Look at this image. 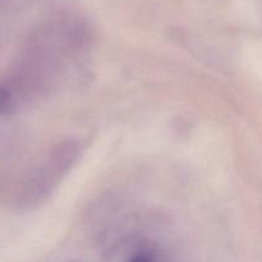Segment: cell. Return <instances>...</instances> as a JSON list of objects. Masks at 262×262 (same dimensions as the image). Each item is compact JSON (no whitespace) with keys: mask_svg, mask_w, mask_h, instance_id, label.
Here are the masks:
<instances>
[{"mask_svg":"<svg viewBox=\"0 0 262 262\" xmlns=\"http://www.w3.org/2000/svg\"><path fill=\"white\" fill-rule=\"evenodd\" d=\"M17 104L14 91L5 83H0V117H5L14 112Z\"/></svg>","mask_w":262,"mask_h":262,"instance_id":"cell-1","label":"cell"},{"mask_svg":"<svg viewBox=\"0 0 262 262\" xmlns=\"http://www.w3.org/2000/svg\"><path fill=\"white\" fill-rule=\"evenodd\" d=\"M128 262H154V261L150 256L142 253V255H137L135 256V257H132Z\"/></svg>","mask_w":262,"mask_h":262,"instance_id":"cell-2","label":"cell"}]
</instances>
